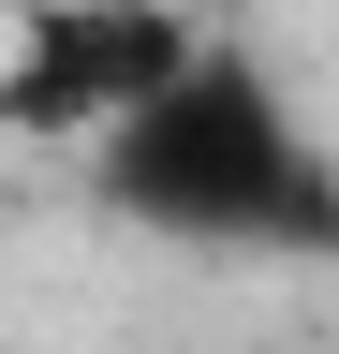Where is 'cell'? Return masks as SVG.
<instances>
[{
  "instance_id": "1",
  "label": "cell",
  "mask_w": 339,
  "mask_h": 354,
  "mask_svg": "<svg viewBox=\"0 0 339 354\" xmlns=\"http://www.w3.org/2000/svg\"><path fill=\"white\" fill-rule=\"evenodd\" d=\"M89 192L118 221H148V236H177V251L339 266V162H325V133L295 118V88L251 59V44H206L133 133H104Z\"/></svg>"
},
{
  "instance_id": "2",
  "label": "cell",
  "mask_w": 339,
  "mask_h": 354,
  "mask_svg": "<svg viewBox=\"0 0 339 354\" xmlns=\"http://www.w3.org/2000/svg\"><path fill=\"white\" fill-rule=\"evenodd\" d=\"M206 59V30L177 0H30L15 15V59H0V133H133L162 88Z\"/></svg>"
}]
</instances>
